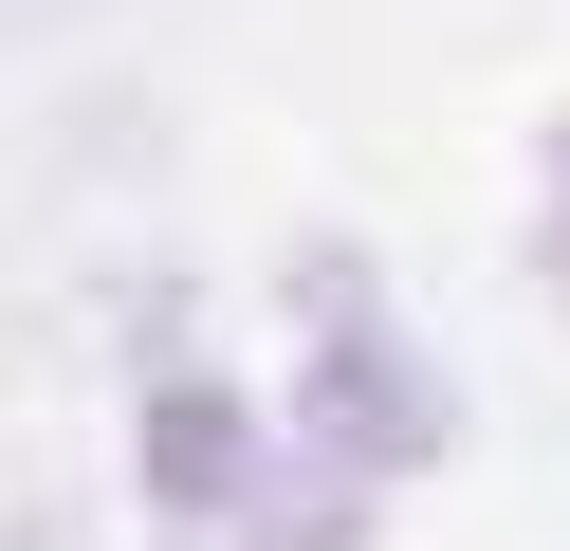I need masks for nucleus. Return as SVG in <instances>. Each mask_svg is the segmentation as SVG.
I'll return each mask as SVG.
<instances>
[{
  "mask_svg": "<svg viewBox=\"0 0 570 551\" xmlns=\"http://www.w3.org/2000/svg\"><path fill=\"white\" fill-rule=\"evenodd\" d=\"M295 294H313V367H295L313 460H350V478H423V460H442V367L368 313V257H295Z\"/></svg>",
  "mask_w": 570,
  "mask_h": 551,
  "instance_id": "nucleus-1",
  "label": "nucleus"
},
{
  "mask_svg": "<svg viewBox=\"0 0 570 551\" xmlns=\"http://www.w3.org/2000/svg\"><path fill=\"white\" fill-rule=\"evenodd\" d=\"M295 478H276V423L239 386H203V367H148V514H166V551H203V533H239V514H276Z\"/></svg>",
  "mask_w": 570,
  "mask_h": 551,
  "instance_id": "nucleus-2",
  "label": "nucleus"
},
{
  "mask_svg": "<svg viewBox=\"0 0 570 551\" xmlns=\"http://www.w3.org/2000/svg\"><path fill=\"white\" fill-rule=\"evenodd\" d=\"M552 294H570V203H552Z\"/></svg>",
  "mask_w": 570,
  "mask_h": 551,
  "instance_id": "nucleus-3",
  "label": "nucleus"
}]
</instances>
